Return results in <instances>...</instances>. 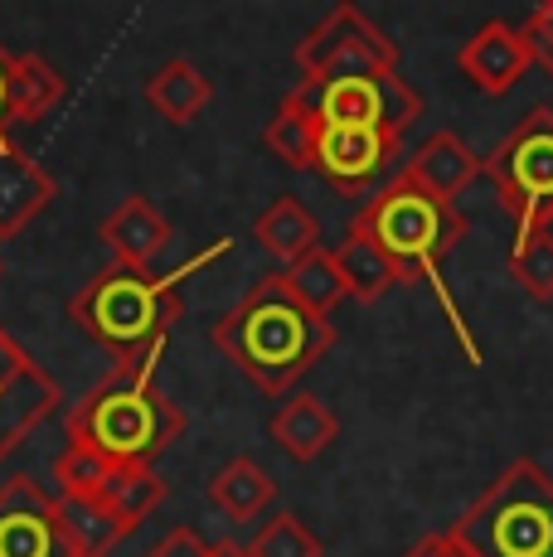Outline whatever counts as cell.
<instances>
[{
	"instance_id": "83f0119b",
	"label": "cell",
	"mask_w": 553,
	"mask_h": 557,
	"mask_svg": "<svg viewBox=\"0 0 553 557\" xmlns=\"http://www.w3.org/2000/svg\"><path fill=\"white\" fill-rule=\"evenodd\" d=\"M108 475H112L108 460H98L93 451H78V446H63V456L54 460L59 495H98Z\"/></svg>"
},
{
	"instance_id": "e0dca14e",
	"label": "cell",
	"mask_w": 553,
	"mask_h": 557,
	"mask_svg": "<svg viewBox=\"0 0 553 557\" xmlns=\"http://www.w3.org/2000/svg\"><path fill=\"white\" fill-rule=\"evenodd\" d=\"M54 513L69 557H108L126 539V529L112 519V509L98 495H59Z\"/></svg>"
},
{
	"instance_id": "7a4b0ae2",
	"label": "cell",
	"mask_w": 553,
	"mask_h": 557,
	"mask_svg": "<svg viewBox=\"0 0 553 557\" xmlns=\"http://www.w3.org/2000/svg\"><path fill=\"white\" fill-rule=\"evenodd\" d=\"M214 345L262 398H282L335 349V325L311 315L282 286V276H262L229 315L214 320Z\"/></svg>"
},
{
	"instance_id": "3957f363",
	"label": "cell",
	"mask_w": 553,
	"mask_h": 557,
	"mask_svg": "<svg viewBox=\"0 0 553 557\" xmlns=\"http://www.w3.org/2000/svg\"><path fill=\"white\" fill-rule=\"evenodd\" d=\"M156 363H161V355L112 363L69 412V426H63L69 446L93 451L112 470L151 466L165 446H175L185 432V412L156 383Z\"/></svg>"
},
{
	"instance_id": "ba28073f",
	"label": "cell",
	"mask_w": 553,
	"mask_h": 557,
	"mask_svg": "<svg viewBox=\"0 0 553 557\" xmlns=\"http://www.w3.org/2000/svg\"><path fill=\"white\" fill-rule=\"evenodd\" d=\"M302 83L345 78V73H398V45L359 5H335L296 45Z\"/></svg>"
},
{
	"instance_id": "ffe728a7",
	"label": "cell",
	"mask_w": 553,
	"mask_h": 557,
	"mask_svg": "<svg viewBox=\"0 0 553 557\" xmlns=\"http://www.w3.org/2000/svg\"><path fill=\"white\" fill-rule=\"evenodd\" d=\"M272 499H276L272 475H268V470H262L253 456H233L229 466H223L219 475L209 480V505H214L229 523L258 519V513L268 509Z\"/></svg>"
},
{
	"instance_id": "7402d4cb",
	"label": "cell",
	"mask_w": 553,
	"mask_h": 557,
	"mask_svg": "<svg viewBox=\"0 0 553 557\" xmlns=\"http://www.w3.org/2000/svg\"><path fill=\"white\" fill-rule=\"evenodd\" d=\"M98 499L112 509V519L132 533V529H142V523L165 505V480L156 475L151 466H116L112 475L102 480Z\"/></svg>"
},
{
	"instance_id": "9c48e42d",
	"label": "cell",
	"mask_w": 553,
	"mask_h": 557,
	"mask_svg": "<svg viewBox=\"0 0 553 557\" xmlns=\"http://www.w3.org/2000/svg\"><path fill=\"white\" fill-rule=\"evenodd\" d=\"M59 379L0 325V460L59 407Z\"/></svg>"
},
{
	"instance_id": "603a6c76",
	"label": "cell",
	"mask_w": 553,
	"mask_h": 557,
	"mask_svg": "<svg viewBox=\"0 0 553 557\" xmlns=\"http://www.w3.org/2000/svg\"><path fill=\"white\" fill-rule=\"evenodd\" d=\"M316 132H321V116L311 112V102L302 98V88H292L276 107V116L268 122L262 141L268 151L282 160L286 170H311V146H316Z\"/></svg>"
},
{
	"instance_id": "9a60e30c",
	"label": "cell",
	"mask_w": 553,
	"mask_h": 557,
	"mask_svg": "<svg viewBox=\"0 0 553 557\" xmlns=\"http://www.w3.org/2000/svg\"><path fill=\"white\" fill-rule=\"evenodd\" d=\"M403 175H408L418 189H428V195L456 203V195L481 175V156H476L456 132H432L428 141L413 151L408 165H403Z\"/></svg>"
},
{
	"instance_id": "836d02e7",
	"label": "cell",
	"mask_w": 553,
	"mask_h": 557,
	"mask_svg": "<svg viewBox=\"0 0 553 557\" xmlns=\"http://www.w3.org/2000/svg\"><path fill=\"white\" fill-rule=\"evenodd\" d=\"M0 272H5V267H0Z\"/></svg>"
},
{
	"instance_id": "7c38bea8",
	"label": "cell",
	"mask_w": 553,
	"mask_h": 557,
	"mask_svg": "<svg viewBox=\"0 0 553 557\" xmlns=\"http://www.w3.org/2000/svg\"><path fill=\"white\" fill-rule=\"evenodd\" d=\"M529 63L534 59H529V49H525V35H519L515 25H505V20L481 25L456 49V69H462L466 83H471L476 92H486V98H505L529 73Z\"/></svg>"
},
{
	"instance_id": "ac0fdd59",
	"label": "cell",
	"mask_w": 553,
	"mask_h": 557,
	"mask_svg": "<svg viewBox=\"0 0 553 557\" xmlns=\"http://www.w3.org/2000/svg\"><path fill=\"white\" fill-rule=\"evenodd\" d=\"M69 83L49 59L39 53H15V69H10V107H5V126H29V122H45L49 112L63 102Z\"/></svg>"
},
{
	"instance_id": "8fae6325",
	"label": "cell",
	"mask_w": 553,
	"mask_h": 557,
	"mask_svg": "<svg viewBox=\"0 0 553 557\" xmlns=\"http://www.w3.org/2000/svg\"><path fill=\"white\" fill-rule=\"evenodd\" d=\"M0 557H69L54 499L29 475H10L0 485Z\"/></svg>"
},
{
	"instance_id": "4dcf8cb0",
	"label": "cell",
	"mask_w": 553,
	"mask_h": 557,
	"mask_svg": "<svg viewBox=\"0 0 553 557\" xmlns=\"http://www.w3.org/2000/svg\"><path fill=\"white\" fill-rule=\"evenodd\" d=\"M403 557H471V553H466L462 543L452 539V529H446V533H428V539H418Z\"/></svg>"
},
{
	"instance_id": "d6a6232c",
	"label": "cell",
	"mask_w": 553,
	"mask_h": 557,
	"mask_svg": "<svg viewBox=\"0 0 553 557\" xmlns=\"http://www.w3.org/2000/svg\"><path fill=\"white\" fill-rule=\"evenodd\" d=\"M209 557H248L243 543H209Z\"/></svg>"
},
{
	"instance_id": "5bb4252c",
	"label": "cell",
	"mask_w": 553,
	"mask_h": 557,
	"mask_svg": "<svg viewBox=\"0 0 553 557\" xmlns=\"http://www.w3.org/2000/svg\"><path fill=\"white\" fill-rule=\"evenodd\" d=\"M98 238L112 248V262H122V267H151L156 257L165 252V243H170V219L156 209L151 199L132 195V199L116 203L108 219H102Z\"/></svg>"
},
{
	"instance_id": "30bf717a",
	"label": "cell",
	"mask_w": 553,
	"mask_h": 557,
	"mask_svg": "<svg viewBox=\"0 0 553 557\" xmlns=\"http://www.w3.org/2000/svg\"><path fill=\"white\" fill-rule=\"evenodd\" d=\"M403 136L374 132V126H331L321 122L311 146V170L335 189L340 199H359L393 165Z\"/></svg>"
},
{
	"instance_id": "484cf974",
	"label": "cell",
	"mask_w": 553,
	"mask_h": 557,
	"mask_svg": "<svg viewBox=\"0 0 553 557\" xmlns=\"http://www.w3.org/2000/svg\"><path fill=\"white\" fill-rule=\"evenodd\" d=\"M321 553H325L321 539H316L292 509L272 513L258 529V539L248 543V557H321Z\"/></svg>"
},
{
	"instance_id": "52a82bcc",
	"label": "cell",
	"mask_w": 553,
	"mask_h": 557,
	"mask_svg": "<svg viewBox=\"0 0 553 557\" xmlns=\"http://www.w3.org/2000/svg\"><path fill=\"white\" fill-rule=\"evenodd\" d=\"M302 98L331 126H374L403 136L422 116V98L398 73H345V78L302 83Z\"/></svg>"
},
{
	"instance_id": "6da1fadb",
	"label": "cell",
	"mask_w": 553,
	"mask_h": 557,
	"mask_svg": "<svg viewBox=\"0 0 553 557\" xmlns=\"http://www.w3.org/2000/svg\"><path fill=\"white\" fill-rule=\"evenodd\" d=\"M233 243L219 238L214 248L195 252L189 262H180L175 272H151V267H102L88 286L69 301V320L112 355V363H132V359H151L165 349L170 325L180 320V286L209 267L214 257H223Z\"/></svg>"
},
{
	"instance_id": "d4e9b609",
	"label": "cell",
	"mask_w": 553,
	"mask_h": 557,
	"mask_svg": "<svg viewBox=\"0 0 553 557\" xmlns=\"http://www.w3.org/2000/svg\"><path fill=\"white\" fill-rule=\"evenodd\" d=\"M331 252H335L340 276H345V296H355V301H365V306L379 301V296L398 282V272L389 267V257L379 252L365 233H345V243L331 248Z\"/></svg>"
},
{
	"instance_id": "1f68e13d",
	"label": "cell",
	"mask_w": 553,
	"mask_h": 557,
	"mask_svg": "<svg viewBox=\"0 0 553 557\" xmlns=\"http://www.w3.org/2000/svg\"><path fill=\"white\" fill-rule=\"evenodd\" d=\"M10 69H15V53L0 45V141H10V126H5V107H10Z\"/></svg>"
},
{
	"instance_id": "f546056e",
	"label": "cell",
	"mask_w": 553,
	"mask_h": 557,
	"mask_svg": "<svg viewBox=\"0 0 553 557\" xmlns=\"http://www.w3.org/2000/svg\"><path fill=\"white\" fill-rule=\"evenodd\" d=\"M146 557H209V543L199 539L195 529H185V523H180V529H170L161 543H151V553Z\"/></svg>"
},
{
	"instance_id": "5b68a950",
	"label": "cell",
	"mask_w": 553,
	"mask_h": 557,
	"mask_svg": "<svg viewBox=\"0 0 553 557\" xmlns=\"http://www.w3.org/2000/svg\"><path fill=\"white\" fill-rule=\"evenodd\" d=\"M452 539L471 557H553V480L529 456L505 470L462 509Z\"/></svg>"
},
{
	"instance_id": "f1b7e54d",
	"label": "cell",
	"mask_w": 553,
	"mask_h": 557,
	"mask_svg": "<svg viewBox=\"0 0 553 557\" xmlns=\"http://www.w3.org/2000/svg\"><path fill=\"white\" fill-rule=\"evenodd\" d=\"M519 35H525L529 59H534L544 73H553V0H544V5L525 20V29H519Z\"/></svg>"
},
{
	"instance_id": "8992f818",
	"label": "cell",
	"mask_w": 553,
	"mask_h": 557,
	"mask_svg": "<svg viewBox=\"0 0 553 557\" xmlns=\"http://www.w3.org/2000/svg\"><path fill=\"white\" fill-rule=\"evenodd\" d=\"M505 213L515 219V243L553 228V107L539 102L505 132V141L481 160Z\"/></svg>"
},
{
	"instance_id": "4fadbf2b",
	"label": "cell",
	"mask_w": 553,
	"mask_h": 557,
	"mask_svg": "<svg viewBox=\"0 0 553 557\" xmlns=\"http://www.w3.org/2000/svg\"><path fill=\"white\" fill-rule=\"evenodd\" d=\"M54 199L59 180L15 141H0V243L20 238Z\"/></svg>"
},
{
	"instance_id": "4316f807",
	"label": "cell",
	"mask_w": 553,
	"mask_h": 557,
	"mask_svg": "<svg viewBox=\"0 0 553 557\" xmlns=\"http://www.w3.org/2000/svg\"><path fill=\"white\" fill-rule=\"evenodd\" d=\"M509 276L534 301H553V233H534V238L515 243L509 248Z\"/></svg>"
},
{
	"instance_id": "cb8c5ba5",
	"label": "cell",
	"mask_w": 553,
	"mask_h": 557,
	"mask_svg": "<svg viewBox=\"0 0 553 557\" xmlns=\"http://www.w3.org/2000/svg\"><path fill=\"white\" fill-rule=\"evenodd\" d=\"M276 276H282V286L296 296V301L311 310V315H321V320H331V310L345 301V276H340L331 248H311Z\"/></svg>"
},
{
	"instance_id": "d6986e66",
	"label": "cell",
	"mask_w": 553,
	"mask_h": 557,
	"mask_svg": "<svg viewBox=\"0 0 553 557\" xmlns=\"http://www.w3.org/2000/svg\"><path fill=\"white\" fill-rule=\"evenodd\" d=\"M146 102H151L170 126H189L209 102H214V83H209L189 59H170L146 78Z\"/></svg>"
},
{
	"instance_id": "277c9868",
	"label": "cell",
	"mask_w": 553,
	"mask_h": 557,
	"mask_svg": "<svg viewBox=\"0 0 553 557\" xmlns=\"http://www.w3.org/2000/svg\"><path fill=\"white\" fill-rule=\"evenodd\" d=\"M349 233H365V238L389 257L398 282H432V292L442 296L446 320H452V330L466 345V359L481 363V349L471 345V330H466L462 310H456V301L446 296V286L438 276L442 262L462 248V238L471 233V223H466V213L456 209V203L428 195V189H418L408 175H398V180H389L379 195L365 199V209L349 219Z\"/></svg>"
},
{
	"instance_id": "44dd1931",
	"label": "cell",
	"mask_w": 553,
	"mask_h": 557,
	"mask_svg": "<svg viewBox=\"0 0 553 557\" xmlns=\"http://www.w3.org/2000/svg\"><path fill=\"white\" fill-rule=\"evenodd\" d=\"M253 233H258L262 248L272 257H282L286 267H292L296 257H306L311 248H321V223H316V213L296 195H282L272 209H262L258 223H253Z\"/></svg>"
},
{
	"instance_id": "2e32d148",
	"label": "cell",
	"mask_w": 553,
	"mask_h": 557,
	"mask_svg": "<svg viewBox=\"0 0 553 557\" xmlns=\"http://www.w3.org/2000/svg\"><path fill=\"white\" fill-rule=\"evenodd\" d=\"M268 432H272V442L282 446L292 460H316V456H325L335 446L340 417L321 398H316V393H296V398H286L272 412Z\"/></svg>"
}]
</instances>
